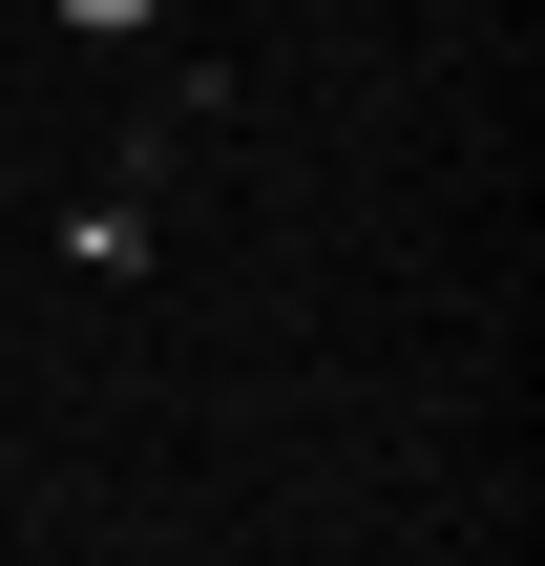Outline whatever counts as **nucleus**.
Segmentation results:
<instances>
[{"label": "nucleus", "instance_id": "f257e3e1", "mask_svg": "<svg viewBox=\"0 0 545 566\" xmlns=\"http://www.w3.org/2000/svg\"><path fill=\"white\" fill-rule=\"evenodd\" d=\"M63 21H84V42H126V21H168V0H63Z\"/></svg>", "mask_w": 545, "mask_h": 566}]
</instances>
